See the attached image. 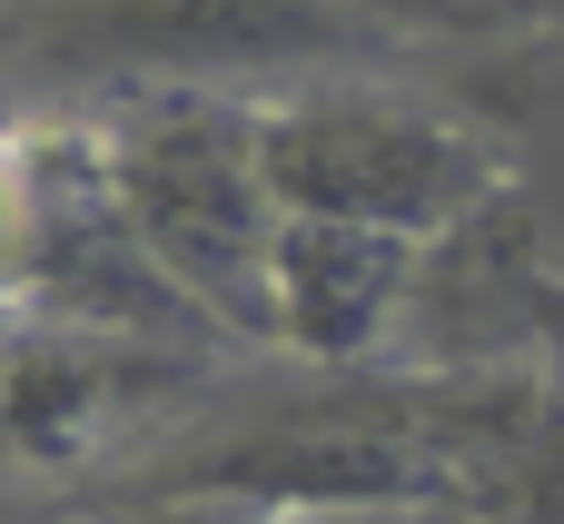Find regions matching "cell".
Returning <instances> with one entry per match:
<instances>
[{
    "label": "cell",
    "mask_w": 564,
    "mask_h": 524,
    "mask_svg": "<svg viewBox=\"0 0 564 524\" xmlns=\"http://www.w3.org/2000/svg\"><path fill=\"white\" fill-rule=\"evenodd\" d=\"M99 188L149 258V277L228 347H268V248L278 198L258 168V119L238 89H129L89 99Z\"/></svg>",
    "instance_id": "6da1fadb"
},
{
    "label": "cell",
    "mask_w": 564,
    "mask_h": 524,
    "mask_svg": "<svg viewBox=\"0 0 564 524\" xmlns=\"http://www.w3.org/2000/svg\"><path fill=\"white\" fill-rule=\"evenodd\" d=\"M248 119H258L268 198L288 218H347L426 248L486 218L496 198H516V159L486 119L377 69H317V79L258 89Z\"/></svg>",
    "instance_id": "7a4b0ae2"
},
{
    "label": "cell",
    "mask_w": 564,
    "mask_h": 524,
    "mask_svg": "<svg viewBox=\"0 0 564 524\" xmlns=\"http://www.w3.org/2000/svg\"><path fill=\"white\" fill-rule=\"evenodd\" d=\"M377 30L347 0H0V69L40 89H288L357 69Z\"/></svg>",
    "instance_id": "3957f363"
},
{
    "label": "cell",
    "mask_w": 564,
    "mask_h": 524,
    "mask_svg": "<svg viewBox=\"0 0 564 524\" xmlns=\"http://www.w3.org/2000/svg\"><path fill=\"white\" fill-rule=\"evenodd\" d=\"M406 287H416V238L347 228V218H288L278 208L268 357H297V367H387Z\"/></svg>",
    "instance_id": "277c9868"
},
{
    "label": "cell",
    "mask_w": 564,
    "mask_h": 524,
    "mask_svg": "<svg viewBox=\"0 0 564 524\" xmlns=\"http://www.w3.org/2000/svg\"><path fill=\"white\" fill-rule=\"evenodd\" d=\"M69 515L79 524H288L268 505H238V495H139V485H69Z\"/></svg>",
    "instance_id": "5b68a950"
},
{
    "label": "cell",
    "mask_w": 564,
    "mask_h": 524,
    "mask_svg": "<svg viewBox=\"0 0 564 524\" xmlns=\"http://www.w3.org/2000/svg\"><path fill=\"white\" fill-rule=\"evenodd\" d=\"M377 40L387 30H525V20H564V0H347Z\"/></svg>",
    "instance_id": "8992f818"
},
{
    "label": "cell",
    "mask_w": 564,
    "mask_h": 524,
    "mask_svg": "<svg viewBox=\"0 0 564 524\" xmlns=\"http://www.w3.org/2000/svg\"><path fill=\"white\" fill-rule=\"evenodd\" d=\"M525 337H535V376L564 396V268L555 258L525 268Z\"/></svg>",
    "instance_id": "52a82bcc"
},
{
    "label": "cell",
    "mask_w": 564,
    "mask_h": 524,
    "mask_svg": "<svg viewBox=\"0 0 564 524\" xmlns=\"http://www.w3.org/2000/svg\"><path fill=\"white\" fill-rule=\"evenodd\" d=\"M288 524H476L446 495H406V505H327V515H288Z\"/></svg>",
    "instance_id": "ba28073f"
}]
</instances>
